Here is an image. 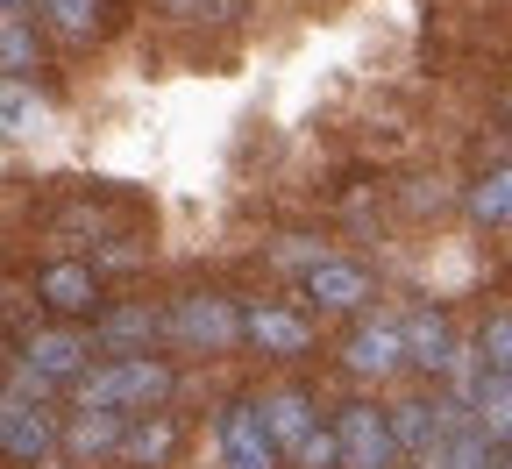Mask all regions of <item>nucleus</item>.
Listing matches in <instances>:
<instances>
[{"mask_svg":"<svg viewBox=\"0 0 512 469\" xmlns=\"http://www.w3.org/2000/svg\"><path fill=\"white\" fill-rule=\"evenodd\" d=\"M36 121H43V93H29V79H8V100H0V128H8V143H22Z\"/></svg>","mask_w":512,"mask_h":469,"instance_id":"nucleus-17","label":"nucleus"},{"mask_svg":"<svg viewBox=\"0 0 512 469\" xmlns=\"http://www.w3.org/2000/svg\"><path fill=\"white\" fill-rule=\"evenodd\" d=\"M36 299L50 313H93L100 306V271L93 263H50V271H36Z\"/></svg>","mask_w":512,"mask_h":469,"instance_id":"nucleus-8","label":"nucleus"},{"mask_svg":"<svg viewBox=\"0 0 512 469\" xmlns=\"http://www.w3.org/2000/svg\"><path fill=\"white\" fill-rule=\"evenodd\" d=\"M43 15H50V29H57V36L86 43V36L100 29V0H43Z\"/></svg>","mask_w":512,"mask_h":469,"instance_id":"nucleus-18","label":"nucleus"},{"mask_svg":"<svg viewBox=\"0 0 512 469\" xmlns=\"http://www.w3.org/2000/svg\"><path fill=\"white\" fill-rule=\"evenodd\" d=\"M128 427L107 413V406H79V420L64 427V455H79V462H100V455H121Z\"/></svg>","mask_w":512,"mask_h":469,"instance_id":"nucleus-12","label":"nucleus"},{"mask_svg":"<svg viewBox=\"0 0 512 469\" xmlns=\"http://www.w3.org/2000/svg\"><path fill=\"white\" fill-rule=\"evenodd\" d=\"M505 455H512V434H505Z\"/></svg>","mask_w":512,"mask_h":469,"instance_id":"nucleus-26","label":"nucleus"},{"mask_svg":"<svg viewBox=\"0 0 512 469\" xmlns=\"http://www.w3.org/2000/svg\"><path fill=\"white\" fill-rule=\"evenodd\" d=\"M335 434H342V469H392L406 455L392 413H377V406H349L335 420Z\"/></svg>","mask_w":512,"mask_h":469,"instance_id":"nucleus-4","label":"nucleus"},{"mask_svg":"<svg viewBox=\"0 0 512 469\" xmlns=\"http://www.w3.org/2000/svg\"><path fill=\"white\" fill-rule=\"evenodd\" d=\"M249 349H264V356H306L313 349V327L292 306H249Z\"/></svg>","mask_w":512,"mask_h":469,"instance_id":"nucleus-9","label":"nucleus"},{"mask_svg":"<svg viewBox=\"0 0 512 469\" xmlns=\"http://www.w3.org/2000/svg\"><path fill=\"white\" fill-rule=\"evenodd\" d=\"M22 363L43 370L50 384L86 377V334H72V327H43V334H29V342H22Z\"/></svg>","mask_w":512,"mask_h":469,"instance_id":"nucleus-10","label":"nucleus"},{"mask_svg":"<svg viewBox=\"0 0 512 469\" xmlns=\"http://www.w3.org/2000/svg\"><path fill=\"white\" fill-rule=\"evenodd\" d=\"M171 8H178V15H200V8H214V15H221V0H171Z\"/></svg>","mask_w":512,"mask_h":469,"instance_id":"nucleus-23","label":"nucleus"},{"mask_svg":"<svg viewBox=\"0 0 512 469\" xmlns=\"http://www.w3.org/2000/svg\"><path fill=\"white\" fill-rule=\"evenodd\" d=\"M299 285H306V299H313L320 313H356V306L370 299V271H363V263H349V256H313Z\"/></svg>","mask_w":512,"mask_h":469,"instance_id":"nucleus-7","label":"nucleus"},{"mask_svg":"<svg viewBox=\"0 0 512 469\" xmlns=\"http://www.w3.org/2000/svg\"><path fill=\"white\" fill-rule=\"evenodd\" d=\"M406 349H413V370H427V377H441L448 363H456V327H448V313H413L406 320Z\"/></svg>","mask_w":512,"mask_h":469,"instance_id":"nucleus-11","label":"nucleus"},{"mask_svg":"<svg viewBox=\"0 0 512 469\" xmlns=\"http://www.w3.org/2000/svg\"><path fill=\"white\" fill-rule=\"evenodd\" d=\"M0 64H8V79H22L36 64V36H29V15H8L0 22Z\"/></svg>","mask_w":512,"mask_h":469,"instance_id":"nucleus-20","label":"nucleus"},{"mask_svg":"<svg viewBox=\"0 0 512 469\" xmlns=\"http://www.w3.org/2000/svg\"><path fill=\"white\" fill-rule=\"evenodd\" d=\"M342 363H349L356 377H392V370H406V363H413L406 320H363L349 342H342Z\"/></svg>","mask_w":512,"mask_h":469,"instance_id":"nucleus-6","label":"nucleus"},{"mask_svg":"<svg viewBox=\"0 0 512 469\" xmlns=\"http://www.w3.org/2000/svg\"><path fill=\"white\" fill-rule=\"evenodd\" d=\"M470 413H477V427H484V434H498V441L512 434V377H505V370H491V377H484V391L470 398Z\"/></svg>","mask_w":512,"mask_h":469,"instance_id":"nucleus-14","label":"nucleus"},{"mask_svg":"<svg viewBox=\"0 0 512 469\" xmlns=\"http://www.w3.org/2000/svg\"><path fill=\"white\" fill-rule=\"evenodd\" d=\"M505 114H512V100H505Z\"/></svg>","mask_w":512,"mask_h":469,"instance_id":"nucleus-27","label":"nucleus"},{"mask_svg":"<svg viewBox=\"0 0 512 469\" xmlns=\"http://www.w3.org/2000/svg\"><path fill=\"white\" fill-rule=\"evenodd\" d=\"M157 327H164V320H157L150 306H121V313H107V320H100L93 342H107V349H136V342H150Z\"/></svg>","mask_w":512,"mask_h":469,"instance_id":"nucleus-15","label":"nucleus"},{"mask_svg":"<svg viewBox=\"0 0 512 469\" xmlns=\"http://www.w3.org/2000/svg\"><path fill=\"white\" fill-rule=\"evenodd\" d=\"M256 406H264V420H271V434H278V448H285V455H292V448L313 434V406H306V391H299V384H278V391H264Z\"/></svg>","mask_w":512,"mask_h":469,"instance_id":"nucleus-13","label":"nucleus"},{"mask_svg":"<svg viewBox=\"0 0 512 469\" xmlns=\"http://www.w3.org/2000/svg\"><path fill=\"white\" fill-rule=\"evenodd\" d=\"M214 448H221V469H278V455H285L256 398H235V406L221 413V434H214Z\"/></svg>","mask_w":512,"mask_h":469,"instance_id":"nucleus-3","label":"nucleus"},{"mask_svg":"<svg viewBox=\"0 0 512 469\" xmlns=\"http://www.w3.org/2000/svg\"><path fill=\"white\" fill-rule=\"evenodd\" d=\"M57 441H64V434H57V420L43 413V398L8 391V406H0V448H8V462H43Z\"/></svg>","mask_w":512,"mask_h":469,"instance_id":"nucleus-5","label":"nucleus"},{"mask_svg":"<svg viewBox=\"0 0 512 469\" xmlns=\"http://www.w3.org/2000/svg\"><path fill=\"white\" fill-rule=\"evenodd\" d=\"M470 221H484V228H505V221H512V164L491 171V178H477V192H470Z\"/></svg>","mask_w":512,"mask_h":469,"instance_id":"nucleus-16","label":"nucleus"},{"mask_svg":"<svg viewBox=\"0 0 512 469\" xmlns=\"http://www.w3.org/2000/svg\"><path fill=\"white\" fill-rule=\"evenodd\" d=\"M164 334H171L178 349H200V356H214V349L249 342V313H235L221 292H185V299L164 313Z\"/></svg>","mask_w":512,"mask_h":469,"instance_id":"nucleus-1","label":"nucleus"},{"mask_svg":"<svg viewBox=\"0 0 512 469\" xmlns=\"http://www.w3.org/2000/svg\"><path fill=\"white\" fill-rule=\"evenodd\" d=\"M477 342H484V356H491V370H505L512 377V313H498L484 334H477Z\"/></svg>","mask_w":512,"mask_h":469,"instance_id":"nucleus-22","label":"nucleus"},{"mask_svg":"<svg viewBox=\"0 0 512 469\" xmlns=\"http://www.w3.org/2000/svg\"><path fill=\"white\" fill-rule=\"evenodd\" d=\"M171 448H178V427L171 420H143V427H128V441H121L128 462H164Z\"/></svg>","mask_w":512,"mask_h":469,"instance_id":"nucleus-19","label":"nucleus"},{"mask_svg":"<svg viewBox=\"0 0 512 469\" xmlns=\"http://www.w3.org/2000/svg\"><path fill=\"white\" fill-rule=\"evenodd\" d=\"M292 469H342V434H335V427H313V434L292 448Z\"/></svg>","mask_w":512,"mask_h":469,"instance_id":"nucleus-21","label":"nucleus"},{"mask_svg":"<svg viewBox=\"0 0 512 469\" xmlns=\"http://www.w3.org/2000/svg\"><path fill=\"white\" fill-rule=\"evenodd\" d=\"M157 398H171V370L157 356H121V363L79 377V406L121 413V406H157Z\"/></svg>","mask_w":512,"mask_h":469,"instance_id":"nucleus-2","label":"nucleus"},{"mask_svg":"<svg viewBox=\"0 0 512 469\" xmlns=\"http://www.w3.org/2000/svg\"><path fill=\"white\" fill-rule=\"evenodd\" d=\"M498 469H512V455H505V462H498Z\"/></svg>","mask_w":512,"mask_h":469,"instance_id":"nucleus-25","label":"nucleus"},{"mask_svg":"<svg viewBox=\"0 0 512 469\" xmlns=\"http://www.w3.org/2000/svg\"><path fill=\"white\" fill-rule=\"evenodd\" d=\"M0 8H8V15H22V8H29V0H0Z\"/></svg>","mask_w":512,"mask_h":469,"instance_id":"nucleus-24","label":"nucleus"}]
</instances>
